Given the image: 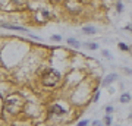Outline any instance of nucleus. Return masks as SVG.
<instances>
[{
    "label": "nucleus",
    "mask_w": 132,
    "mask_h": 126,
    "mask_svg": "<svg viewBox=\"0 0 132 126\" xmlns=\"http://www.w3.org/2000/svg\"><path fill=\"white\" fill-rule=\"evenodd\" d=\"M129 101H131V95H129V94H122L120 103H129Z\"/></svg>",
    "instance_id": "5"
},
{
    "label": "nucleus",
    "mask_w": 132,
    "mask_h": 126,
    "mask_svg": "<svg viewBox=\"0 0 132 126\" xmlns=\"http://www.w3.org/2000/svg\"><path fill=\"white\" fill-rule=\"evenodd\" d=\"M85 46H87L90 50H96V48H97V44H93V43H87Z\"/></svg>",
    "instance_id": "10"
},
{
    "label": "nucleus",
    "mask_w": 132,
    "mask_h": 126,
    "mask_svg": "<svg viewBox=\"0 0 132 126\" xmlns=\"http://www.w3.org/2000/svg\"><path fill=\"white\" fill-rule=\"evenodd\" d=\"M126 73H128V75H132V69H126Z\"/></svg>",
    "instance_id": "18"
},
{
    "label": "nucleus",
    "mask_w": 132,
    "mask_h": 126,
    "mask_svg": "<svg viewBox=\"0 0 132 126\" xmlns=\"http://www.w3.org/2000/svg\"><path fill=\"white\" fill-rule=\"evenodd\" d=\"M51 40H53V41H60V40H62V37H60V35H53V37H51Z\"/></svg>",
    "instance_id": "11"
},
{
    "label": "nucleus",
    "mask_w": 132,
    "mask_h": 126,
    "mask_svg": "<svg viewBox=\"0 0 132 126\" xmlns=\"http://www.w3.org/2000/svg\"><path fill=\"white\" fill-rule=\"evenodd\" d=\"M50 112H51V113H56V115H63V113H65V110L60 109L59 106H53V107L50 109Z\"/></svg>",
    "instance_id": "4"
},
{
    "label": "nucleus",
    "mask_w": 132,
    "mask_h": 126,
    "mask_svg": "<svg viewBox=\"0 0 132 126\" xmlns=\"http://www.w3.org/2000/svg\"><path fill=\"white\" fill-rule=\"evenodd\" d=\"M119 48H120L122 51H129V47H128L125 43H119Z\"/></svg>",
    "instance_id": "8"
},
{
    "label": "nucleus",
    "mask_w": 132,
    "mask_h": 126,
    "mask_svg": "<svg viewBox=\"0 0 132 126\" xmlns=\"http://www.w3.org/2000/svg\"><path fill=\"white\" fill-rule=\"evenodd\" d=\"M131 119H132V116H131Z\"/></svg>",
    "instance_id": "21"
},
{
    "label": "nucleus",
    "mask_w": 132,
    "mask_h": 126,
    "mask_svg": "<svg viewBox=\"0 0 132 126\" xmlns=\"http://www.w3.org/2000/svg\"><path fill=\"white\" fill-rule=\"evenodd\" d=\"M118 79V75L116 73H110V75H107L106 78H104V81H103V85H110L113 81H116Z\"/></svg>",
    "instance_id": "2"
},
{
    "label": "nucleus",
    "mask_w": 132,
    "mask_h": 126,
    "mask_svg": "<svg viewBox=\"0 0 132 126\" xmlns=\"http://www.w3.org/2000/svg\"><path fill=\"white\" fill-rule=\"evenodd\" d=\"M82 32H85V34H94V32H96V28L85 26V28H82Z\"/></svg>",
    "instance_id": "6"
},
{
    "label": "nucleus",
    "mask_w": 132,
    "mask_h": 126,
    "mask_svg": "<svg viewBox=\"0 0 132 126\" xmlns=\"http://www.w3.org/2000/svg\"><path fill=\"white\" fill-rule=\"evenodd\" d=\"M129 51H131V54H132V46H131V47H129Z\"/></svg>",
    "instance_id": "20"
},
{
    "label": "nucleus",
    "mask_w": 132,
    "mask_h": 126,
    "mask_svg": "<svg viewBox=\"0 0 132 126\" xmlns=\"http://www.w3.org/2000/svg\"><path fill=\"white\" fill-rule=\"evenodd\" d=\"M106 110H107V113H112V112H113V107L109 106V107H106Z\"/></svg>",
    "instance_id": "14"
},
{
    "label": "nucleus",
    "mask_w": 132,
    "mask_h": 126,
    "mask_svg": "<svg viewBox=\"0 0 132 126\" xmlns=\"http://www.w3.org/2000/svg\"><path fill=\"white\" fill-rule=\"evenodd\" d=\"M93 126H101V123H100V122H94V125Z\"/></svg>",
    "instance_id": "19"
},
{
    "label": "nucleus",
    "mask_w": 132,
    "mask_h": 126,
    "mask_svg": "<svg viewBox=\"0 0 132 126\" xmlns=\"http://www.w3.org/2000/svg\"><path fill=\"white\" fill-rule=\"evenodd\" d=\"M116 7H118V12H122V9H123V6H122L120 1H118V6H116Z\"/></svg>",
    "instance_id": "12"
},
{
    "label": "nucleus",
    "mask_w": 132,
    "mask_h": 126,
    "mask_svg": "<svg viewBox=\"0 0 132 126\" xmlns=\"http://www.w3.org/2000/svg\"><path fill=\"white\" fill-rule=\"evenodd\" d=\"M59 79H60L59 72H56V70L51 69V70H47V73H44V76H43V84H44L46 87H54Z\"/></svg>",
    "instance_id": "1"
},
{
    "label": "nucleus",
    "mask_w": 132,
    "mask_h": 126,
    "mask_svg": "<svg viewBox=\"0 0 132 126\" xmlns=\"http://www.w3.org/2000/svg\"><path fill=\"white\" fill-rule=\"evenodd\" d=\"M78 126H88V120H82V122H79Z\"/></svg>",
    "instance_id": "13"
},
{
    "label": "nucleus",
    "mask_w": 132,
    "mask_h": 126,
    "mask_svg": "<svg viewBox=\"0 0 132 126\" xmlns=\"http://www.w3.org/2000/svg\"><path fill=\"white\" fill-rule=\"evenodd\" d=\"M1 26L9 28V29H16V31H24V32H25V28H22V26H16V25H6V23H1Z\"/></svg>",
    "instance_id": "3"
},
{
    "label": "nucleus",
    "mask_w": 132,
    "mask_h": 126,
    "mask_svg": "<svg viewBox=\"0 0 132 126\" xmlns=\"http://www.w3.org/2000/svg\"><path fill=\"white\" fill-rule=\"evenodd\" d=\"M68 44H71V46H73V47H79V46H81L76 40H72V38H69V40H68Z\"/></svg>",
    "instance_id": "7"
},
{
    "label": "nucleus",
    "mask_w": 132,
    "mask_h": 126,
    "mask_svg": "<svg viewBox=\"0 0 132 126\" xmlns=\"http://www.w3.org/2000/svg\"><path fill=\"white\" fill-rule=\"evenodd\" d=\"M12 1H15V3H18V4H19V3H24V0H12Z\"/></svg>",
    "instance_id": "17"
},
{
    "label": "nucleus",
    "mask_w": 132,
    "mask_h": 126,
    "mask_svg": "<svg viewBox=\"0 0 132 126\" xmlns=\"http://www.w3.org/2000/svg\"><path fill=\"white\" fill-rule=\"evenodd\" d=\"M98 95H100V94H98V92H97V94H96V95H94V101H97V100H98Z\"/></svg>",
    "instance_id": "16"
},
{
    "label": "nucleus",
    "mask_w": 132,
    "mask_h": 126,
    "mask_svg": "<svg viewBox=\"0 0 132 126\" xmlns=\"http://www.w3.org/2000/svg\"><path fill=\"white\" fill-rule=\"evenodd\" d=\"M104 123H106V126H110L112 125V117L110 116H106L104 117Z\"/></svg>",
    "instance_id": "9"
},
{
    "label": "nucleus",
    "mask_w": 132,
    "mask_h": 126,
    "mask_svg": "<svg viewBox=\"0 0 132 126\" xmlns=\"http://www.w3.org/2000/svg\"><path fill=\"white\" fill-rule=\"evenodd\" d=\"M125 29H128V31H131V32H132V25H128V26H125Z\"/></svg>",
    "instance_id": "15"
}]
</instances>
